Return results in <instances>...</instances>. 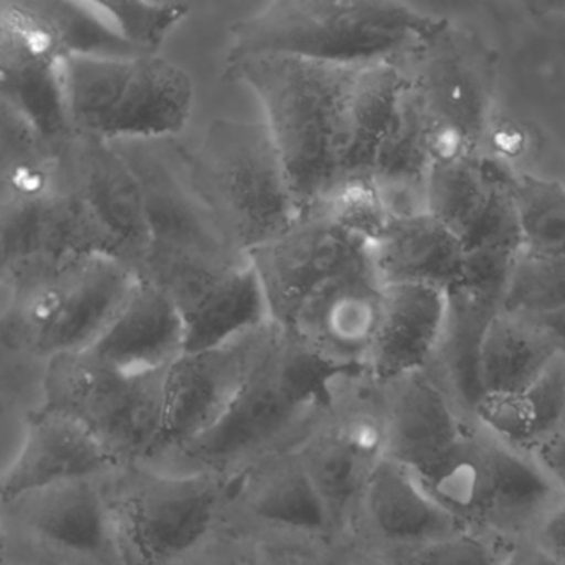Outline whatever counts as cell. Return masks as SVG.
Instances as JSON below:
<instances>
[{"label":"cell","mask_w":565,"mask_h":565,"mask_svg":"<svg viewBox=\"0 0 565 565\" xmlns=\"http://www.w3.org/2000/svg\"><path fill=\"white\" fill-rule=\"evenodd\" d=\"M167 370L127 375L88 352L57 356L44 365L42 405L85 423L120 469L147 465L163 425Z\"/></svg>","instance_id":"obj_9"},{"label":"cell","mask_w":565,"mask_h":565,"mask_svg":"<svg viewBox=\"0 0 565 565\" xmlns=\"http://www.w3.org/2000/svg\"><path fill=\"white\" fill-rule=\"evenodd\" d=\"M312 206L372 246L390 221L382 191L372 178L342 181Z\"/></svg>","instance_id":"obj_36"},{"label":"cell","mask_w":565,"mask_h":565,"mask_svg":"<svg viewBox=\"0 0 565 565\" xmlns=\"http://www.w3.org/2000/svg\"><path fill=\"white\" fill-rule=\"evenodd\" d=\"M542 537V545L565 562V501L545 519Z\"/></svg>","instance_id":"obj_40"},{"label":"cell","mask_w":565,"mask_h":565,"mask_svg":"<svg viewBox=\"0 0 565 565\" xmlns=\"http://www.w3.org/2000/svg\"><path fill=\"white\" fill-rule=\"evenodd\" d=\"M466 257L458 237L425 210L390 216L372 246L383 287L418 284L449 290L461 280Z\"/></svg>","instance_id":"obj_24"},{"label":"cell","mask_w":565,"mask_h":565,"mask_svg":"<svg viewBox=\"0 0 565 565\" xmlns=\"http://www.w3.org/2000/svg\"><path fill=\"white\" fill-rule=\"evenodd\" d=\"M269 319L289 327L303 303L343 274L372 263V244L306 207L286 231L249 253Z\"/></svg>","instance_id":"obj_12"},{"label":"cell","mask_w":565,"mask_h":565,"mask_svg":"<svg viewBox=\"0 0 565 565\" xmlns=\"http://www.w3.org/2000/svg\"><path fill=\"white\" fill-rule=\"evenodd\" d=\"M360 68L274 54L226 62L227 82L246 85L259 100L300 211L342 181Z\"/></svg>","instance_id":"obj_2"},{"label":"cell","mask_w":565,"mask_h":565,"mask_svg":"<svg viewBox=\"0 0 565 565\" xmlns=\"http://www.w3.org/2000/svg\"><path fill=\"white\" fill-rule=\"evenodd\" d=\"M366 373L323 355L270 320L266 340L226 415L178 458L194 471L231 476L289 449L337 403L340 383Z\"/></svg>","instance_id":"obj_1"},{"label":"cell","mask_w":565,"mask_h":565,"mask_svg":"<svg viewBox=\"0 0 565 565\" xmlns=\"http://www.w3.org/2000/svg\"><path fill=\"white\" fill-rule=\"evenodd\" d=\"M67 52L25 0L0 2V102L62 147L74 131L65 102Z\"/></svg>","instance_id":"obj_14"},{"label":"cell","mask_w":565,"mask_h":565,"mask_svg":"<svg viewBox=\"0 0 565 565\" xmlns=\"http://www.w3.org/2000/svg\"><path fill=\"white\" fill-rule=\"evenodd\" d=\"M181 565H244L243 561H239V558L234 557H223V555H216V557H203L198 558V561H194L193 557L190 558V561L184 562V564Z\"/></svg>","instance_id":"obj_42"},{"label":"cell","mask_w":565,"mask_h":565,"mask_svg":"<svg viewBox=\"0 0 565 565\" xmlns=\"http://www.w3.org/2000/svg\"><path fill=\"white\" fill-rule=\"evenodd\" d=\"M433 164L431 118L408 78L398 117L376 158L373 180L383 194H390L396 188L426 184Z\"/></svg>","instance_id":"obj_31"},{"label":"cell","mask_w":565,"mask_h":565,"mask_svg":"<svg viewBox=\"0 0 565 565\" xmlns=\"http://www.w3.org/2000/svg\"><path fill=\"white\" fill-rule=\"evenodd\" d=\"M29 534L71 554L115 558L105 478L75 479L8 502Z\"/></svg>","instance_id":"obj_22"},{"label":"cell","mask_w":565,"mask_h":565,"mask_svg":"<svg viewBox=\"0 0 565 565\" xmlns=\"http://www.w3.org/2000/svg\"><path fill=\"white\" fill-rule=\"evenodd\" d=\"M138 276L177 307L186 330V353L216 349L270 320L249 257L153 249Z\"/></svg>","instance_id":"obj_11"},{"label":"cell","mask_w":565,"mask_h":565,"mask_svg":"<svg viewBox=\"0 0 565 565\" xmlns=\"http://www.w3.org/2000/svg\"><path fill=\"white\" fill-rule=\"evenodd\" d=\"M418 52V72L408 78L433 124L435 163L479 153L488 127L489 97L484 75L448 28Z\"/></svg>","instance_id":"obj_16"},{"label":"cell","mask_w":565,"mask_h":565,"mask_svg":"<svg viewBox=\"0 0 565 565\" xmlns=\"http://www.w3.org/2000/svg\"><path fill=\"white\" fill-rule=\"evenodd\" d=\"M290 449L337 524L349 505L362 498L372 466L343 441L332 422L317 423Z\"/></svg>","instance_id":"obj_30"},{"label":"cell","mask_w":565,"mask_h":565,"mask_svg":"<svg viewBox=\"0 0 565 565\" xmlns=\"http://www.w3.org/2000/svg\"><path fill=\"white\" fill-rule=\"evenodd\" d=\"M32 12L54 31L68 57H140L108 21L98 2L25 0Z\"/></svg>","instance_id":"obj_32"},{"label":"cell","mask_w":565,"mask_h":565,"mask_svg":"<svg viewBox=\"0 0 565 565\" xmlns=\"http://www.w3.org/2000/svg\"><path fill=\"white\" fill-rule=\"evenodd\" d=\"M524 320L532 323L539 332L544 333L545 339L554 345L558 355L565 356V306L558 307L552 312L542 313V316L527 317Z\"/></svg>","instance_id":"obj_39"},{"label":"cell","mask_w":565,"mask_h":565,"mask_svg":"<svg viewBox=\"0 0 565 565\" xmlns=\"http://www.w3.org/2000/svg\"><path fill=\"white\" fill-rule=\"evenodd\" d=\"M565 306V259L521 250L515 256L502 310L535 317Z\"/></svg>","instance_id":"obj_34"},{"label":"cell","mask_w":565,"mask_h":565,"mask_svg":"<svg viewBox=\"0 0 565 565\" xmlns=\"http://www.w3.org/2000/svg\"><path fill=\"white\" fill-rule=\"evenodd\" d=\"M64 85L74 135L108 143L174 140L193 115V77L161 54L67 57Z\"/></svg>","instance_id":"obj_7"},{"label":"cell","mask_w":565,"mask_h":565,"mask_svg":"<svg viewBox=\"0 0 565 565\" xmlns=\"http://www.w3.org/2000/svg\"><path fill=\"white\" fill-rule=\"evenodd\" d=\"M514 174L479 153L438 161L425 184V211L448 227L466 253H521Z\"/></svg>","instance_id":"obj_15"},{"label":"cell","mask_w":565,"mask_h":565,"mask_svg":"<svg viewBox=\"0 0 565 565\" xmlns=\"http://www.w3.org/2000/svg\"><path fill=\"white\" fill-rule=\"evenodd\" d=\"M105 491L117 562L181 565L213 534L231 491V476L137 465L105 478Z\"/></svg>","instance_id":"obj_6"},{"label":"cell","mask_w":565,"mask_h":565,"mask_svg":"<svg viewBox=\"0 0 565 565\" xmlns=\"http://www.w3.org/2000/svg\"><path fill=\"white\" fill-rule=\"evenodd\" d=\"M269 322L216 349L184 353L167 370L163 425L147 466L178 458L221 422L259 356Z\"/></svg>","instance_id":"obj_13"},{"label":"cell","mask_w":565,"mask_h":565,"mask_svg":"<svg viewBox=\"0 0 565 565\" xmlns=\"http://www.w3.org/2000/svg\"><path fill=\"white\" fill-rule=\"evenodd\" d=\"M448 294L418 284H399L383 289L382 319L366 373L382 385H392L423 372L438 352L445 332Z\"/></svg>","instance_id":"obj_20"},{"label":"cell","mask_w":565,"mask_h":565,"mask_svg":"<svg viewBox=\"0 0 565 565\" xmlns=\"http://www.w3.org/2000/svg\"><path fill=\"white\" fill-rule=\"evenodd\" d=\"M241 498L263 524L292 534L323 535L333 519L292 449L243 469Z\"/></svg>","instance_id":"obj_25"},{"label":"cell","mask_w":565,"mask_h":565,"mask_svg":"<svg viewBox=\"0 0 565 565\" xmlns=\"http://www.w3.org/2000/svg\"><path fill=\"white\" fill-rule=\"evenodd\" d=\"M138 277L134 267L102 254L4 277L2 342L44 365L87 352L114 322Z\"/></svg>","instance_id":"obj_5"},{"label":"cell","mask_w":565,"mask_h":565,"mask_svg":"<svg viewBox=\"0 0 565 565\" xmlns=\"http://www.w3.org/2000/svg\"><path fill=\"white\" fill-rule=\"evenodd\" d=\"M518 254L509 250L468 253L461 280L446 290L448 312L438 352L445 359L456 392L471 409L482 399L479 385L482 340L494 317L502 312Z\"/></svg>","instance_id":"obj_17"},{"label":"cell","mask_w":565,"mask_h":565,"mask_svg":"<svg viewBox=\"0 0 565 565\" xmlns=\"http://www.w3.org/2000/svg\"><path fill=\"white\" fill-rule=\"evenodd\" d=\"M458 521L518 531L545 521L564 492L535 459L495 436H469L435 475L422 481Z\"/></svg>","instance_id":"obj_10"},{"label":"cell","mask_w":565,"mask_h":565,"mask_svg":"<svg viewBox=\"0 0 565 565\" xmlns=\"http://www.w3.org/2000/svg\"><path fill=\"white\" fill-rule=\"evenodd\" d=\"M522 250L565 259V186L521 174L514 178Z\"/></svg>","instance_id":"obj_33"},{"label":"cell","mask_w":565,"mask_h":565,"mask_svg":"<svg viewBox=\"0 0 565 565\" xmlns=\"http://www.w3.org/2000/svg\"><path fill=\"white\" fill-rule=\"evenodd\" d=\"M472 412L489 435L518 449L537 448L564 426L565 356L524 392L484 396Z\"/></svg>","instance_id":"obj_29"},{"label":"cell","mask_w":565,"mask_h":565,"mask_svg":"<svg viewBox=\"0 0 565 565\" xmlns=\"http://www.w3.org/2000/svg\"><path fill=\"white\" fill-rule=\"evenodd\" d=\"M535 461L565 494V426L535 448Z\"/></svg>","instance_id":"obj_38"},{"label":"cell","mask_w":565,"mask_h":565,"mask_svg":"<svg viewBox=\"0 0 565 565\" xmlns=\"http://www.w3.org/2000/svg\"><path fill=\"white\" fill-rule=\"evenodd\" d=\"M418 565H499L494 551L478 535L455 532L425 545Z\"/></svg>","instance_id":"obj_37"},{"label":"cell","mask_w":565,"mask_h":565,"mask_svg":"<svg viewBox=\"0 0 565 565\" xmlns=\"http://www.w3.org/2000/svg\"><path fill=\"white\" fill-rule=\"evenodd\" d=\"M118 469L85 423L42 405L29 413L21 448L2 476V502L75 479L108 478Z\"/></svg>","instance_id":"obj_18"},{"label":"cell","mask_w":565,"mask_h":565,"mask_svg":"<svg viewBox=\"0 0 565 565\" xmlns=\"http://www.w3.org/2000/svg\"><path fill=\"white\" fill-rule=\"evenodd\" d=\"M55 184L77 253L115 257L140 273L150 221L143 188L120 148L74 135L58 150Z\"/></svg>","instance_id":"obj_8"},{"label":"cell","mask_w":565,"mask_h":565,"mask_svg":"<svg viewBox=\"0 0 565 565\" xmlns=\"http://www.w3.org/2000/svg\"><path fill=\"white\" fill-rule=\"evenodd\" d=\"M87 352L127 375L160 372L186 353V330L170 297L138 277L114 322Z\"/></svg>","instance_id":"obj_21"},{"label":"cell","mask_w":565,"mask_h":565,"mask_svg":"<svg viewBox=\"0 0 565 565\" xmlns=\"http://www.w3.org/2000/svg\"><path fill=\"white\" fill-rule=\"evenodd\" d=\"M557 350L532 323L502 310L479 352V385L484 396L524 392L558 359Z\"/></svg>","instance_id":"obj_28"},{"label":"cell","mask_w":565,"mask_h":565,"mask_svg":"<svg viewBox=\"0 0 565 565\" xmlns=\"http://www.w3.org/2000/svg\"><path fill=\"white\" fill-rule=\"evenodd\" d=\"M171 145L188 183L243 253L279 236L299 216L292 184L264 121L217 118L194 147Z\"/></svg>","instance_id":"obj_4"},{"label":"cell","mask_w":565,"mask_h":565,"mask_svg":"<svg viewBox=\"0 0 565 565\" xmlns=\"http://www.w3.org/2000/svg\"><path fill=\"white\" fill-rule=\"evenodd\" d=\"M395 385L386 418V458L408 468L425 481L452 458L466 433L445 393L423 372Z\"/></svg>","instance_id":"obj_23"},{"label":"cell","mask_w":565,"mask_h":565,"mask_svg":"<svg viewBox=\"0 0 565 565\" xmlns=\"http://www.w3.org/2000/svg\"><path fill=\"white\" fill-rule=\"evenodd\" d=\"M406 87L408 77L395 62L360 68L350 102L349 148L342 181L373 180L376 158L398 117Z\"/></svg>","instance_id":"obj_27"},{"label":"cell","mask_w":565,"mask_h":565,"mask_svg":"<svg viewBox=\"0 0 565 565\" xmlns=\"http://www.w3.org/2000/svg\"><path fill=\"white\" fill-rule=\"evenodd\" d=\"M445 28L388 0H277L231 25L226 62L274 54L366 67L396 62Z\"/></svg>","instance_id":"obj_3"},{"label":"cell","mask_w":565,"mask_h":565,"mask_svg":"<svg viewBox=\"0 0 565 565\" xmlns=\"http://www.w3.org/2000/svg\"><path fill=\"white\" fill-rule=\"evenodd\" d=\"M362 499L373 527L390 541L429 544L455 534L459 522L415 472L386 456L370 472Z\"/></svg>","instance_id":"obj_26"},{"label":"cell","mask_w":565,"mask_h":565,"mask_svg":"<svg viewBox=\"0 0 565 565\" xmlns=\"http://www.w3.org/2000/svg\"><path fill=\"white\" fill-rule=\"evenodd\" d=\"M383 289L372 259L313 294L286 329L337 362L365 365L382 319Z\"/></svg>","instance_id":"obj_19"},{"label":"cell","mask_w":565,"mask_h":565,"mask_svg":"<svg viewBox=\"0 0 565 565\" xmlns=\"http://www.w3.org/2000/svg\"><path fill=\"white\" fill-rule=\"evenodd\" d=\"M499 565H565L542 544H521L512 548Z\"/></svg>","instance_id":"obj_41"},{"label":"cell","mask_w":565,"mask_h":565,"mask_svg":"<svg viewBox=\"0 0 565 565\" xmlns=\"http://www.w3.org/2000/svg\"><path fill=\"white\" fill-rule=\"evenodd\" d=\"M118 34L141 55L160 54L168 35L190 14L184 2H98Z\"/></svg>","instance_id":"obj_35"}]
</instances>
